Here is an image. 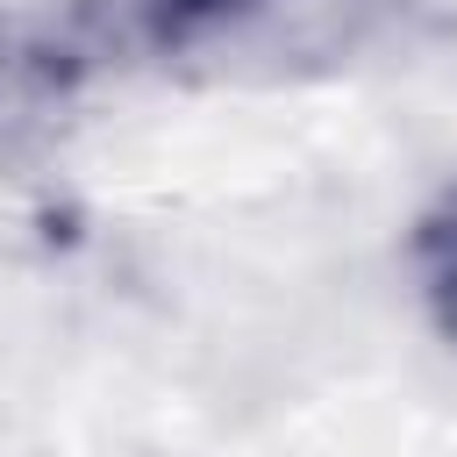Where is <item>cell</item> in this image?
I'll use <instances>...</instances> for the list:
<instances>
[{"instance_id":"obj_1","label":"cell","mask_w":457,"mask_h":457,"mask_svg":"<svg viewBox=\"0 0 457 457\" xmlns=\"http://www.w3.org/2000/svg\"><path fill=\"white\" fill-rule=\"evenodd\" d=\"M428 0H57L0 21V171L57 157L71 114L107 79L157 86H314L436 36Z\"/></svg>"},{"instance_id":"obj_2","label":"cell","mask_w":457,"mask_h":457,"mask_svg":"<svg viewBox=\"0 0 457 457\" xmlns=\"http://www.w3.org/2000/svg\"><path fill=\"white\" fill-rule=\"evenodd\" d=\"M407 271H414V300L436 328L443 350H457V179L428 193V207L407 228Z\"/></svg>"}]
</instances>
